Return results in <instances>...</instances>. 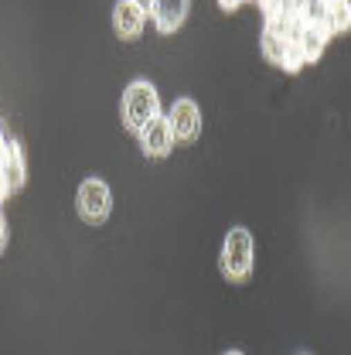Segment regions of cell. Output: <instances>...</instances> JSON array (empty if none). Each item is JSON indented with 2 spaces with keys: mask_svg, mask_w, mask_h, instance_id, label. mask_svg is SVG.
<instances>
[{
  "mask_svg": "<svg viewBox=\"0 0 351 355\" xmlns=\"http://www.w3.org/2000/svg\"><path fill=\"white\" fill-rule=\"evenodd\" d=\"M161 116V99H157V89L150 83H130L123 92V123L127 130L140 133L147 123H154Z\"/></svg>",
  "mask_w": 351,
  "mask_h": 355,
  "instance_id": "cell-1",
  "label": "cell"
},
{
  "mask_svg": "<svg viewBox=\"0 0 351 355\" xmlns=\"http://www.w3.org/2000/svg\"><path fill=\"white\" fill-rule=\"evenodd\" d=\"M219 263L225 280H232V284H242L253 273V236H249V229H242V225L228 229Z\"/></svg>",
  "mask_w": 351,
  "mask_h": 355,
  "instance_id": "cell-2",
  "label": "cell"
},
{
  "mask_svg": "<svg viewBox=\"0 0 351 355\" xmlns=\"http://www.w3.org/2000/svg\"><path fill=\"white\" fill-rule=\"evenodd\" d=\"M75 205H79V216H82L89 225L106 222V216H109V188H106V181L86 178V181L79 184V198H75Z\"/></svg>",
  "mask_w": 351,
  "mask_h": 355,
  "instance_id": "cell-3",
  "label": "cell"
},
{
  "mask_svg": "<svg viewBox=\"0 0 351 355\" xmlns=\"http://www.w3.org/2000/svg\"><path fill=\"white\" fill-rule=\"evenodd\" d=\"M168 127L174 133V140H195L201 133V113L191 99H177L168 113Z\"/></svg>",
  "mask_w": 351,
  "mask_h": 355,
  "instance_id": "cell-4",
  "label": "cell"
},
{
  "mask_svg": "<svg viewBox=\"0 0 351 355\" xmlns=\"http://www.w3.org/2000/svg\"><path fill=\"white\" fill-rule=\"evenodd\" d=\"M136 137H140V147H143L147 157H164V154L174 150V133L168 127V120H161V116L154 123H147Z\"/></svg>",
  "mask_w": 351,
  "mask_h": 355,
  "instance_id": "cell-5",
  "label": "cell"
},
{
  "mask_svg": "<svg viewBox=\"0 0 351 355\" xmlns=\"http://www.w3.org/2000/svg\"><path fill=\"white\" fill-rule=\"evenodd\" d=\"M0 178H3L7 191H17L24 184V154H21V144L14 137L0 147Z\"/></svg>",
  "mask_w": 351,
  "mask_h": 355,
  "instance_id": "cell-6",
  "label": "cell"
},
{
  "mask_svg": "<svg viewBox=\"0 0 351 355\" xmlns=\"http://www.w3.org/2000/svg\"><path fill=\"white\" fill-rule=\"evenodd\" d=\"M154 24H157V31L161 35H171L177 31L181 24H184V17H188V0H154Z\"/></svg>",
  "mask_w": 351,
  "mask_h": 355,
  "instance_id": "cell-7",
  "label": "cell"
},
{
  "mask_svg": "<svg viewBox=\"0 0 351 355\" xmlns=\"http://www.w3.org/2000/svg\"><path fill=\"white\" fill-rule=\"evenodd\" d=\"M113 28H116V35H120L123 42L136 38V35L143 31V10H140L133 0H120V3L113 7Z\"/></svg>",
  "mask_w": 351,
  "mask_h": 355,
  "instance_id": "cell-8",
  "label": "cell"
},
{
  "mask_svg": "<svg viewBox=\"0 0 351 355\" xmlns=\"http://www.w3.org/2000/svg\"><path fill=\"white\" fill-rule=\"evenodd\" d=\"M283 51H287V38H280V35H273V31H266V28H263V55H266V58L280 65Z\"/></svg>",
  "mask_w": 351,
  "mask_h": 355,
  "instance_id": "cell-9",
  "label": "cell"
},
{
  "mask_svg": "<svg viewBox=\"0 0 351 355\" xmlns=\"http://www.w3.org/2000/svg\"><path fill=\"white\" fill-rule=\"evenodd\" d=\"M280 65H283L287 72H300V69L307 65V62H304V51H300V44H297V38H294V42H287V51H283Z\"/></svg>",
  "mask_w": 351,
  "mask_h": 355,
  "instance_id": "cell-10",
  "label": "cell"
},
{
  "mask_svg": "<svg viewBox=\"0 0 351 355\" xmlns=\"http://www.w3.org/2000/svg\"><path fill=\"white\" fill-rule=\"evenodd\" d=\"M3 246H7V222L0 216V253H3Z\"/></svg>",
  "mask_w": 351,
  "mask_h": 355,
  "instance_id": "cell-11",
  "label": "cell"
},
{
  "mask_svg": "<svg viewBox=\"0 0 351 355\" xmlns=\"http://www.w3.org/2000/svg\"><path fill=\"white\" fill-rule=\"evenodd\" d=\"M133 3H136L143 14H150V10H154V0H133Z\"/></svg>",
  "mask_w": 351,
  "mask_h": 355,
  "instance_id": "cell-12",
  "label": "cell"
},
{
  "mask_svg": "<svg viewBox=\"0 0 351 355\" xmlns=\"http://www.w3.org/2000/svg\"><path fill=\"white\" fill-rule=\"evenodd\" d=\"M239 3H242V0H219V7H222V10H235Z\"/></svg>",
  "mask_w": 351,
  "mask_h": 355,
  "instance_id": "cell-13",
  "label": "cell"
},
{
  "mask_svg": "<svg viewBox=\"0 0 351 355\" xmlns=\"http://www.w3.org/2000/svg\"><path fill=\"white\" fill-rule=\"evenodd\" d=\"M225 355H242V352H225Z\"/></svg>",
  "mask_w": 351,
  "mask_h": 355,
  "instance_id": "cell-14",
  "label": "cell"
}]
</instances>
